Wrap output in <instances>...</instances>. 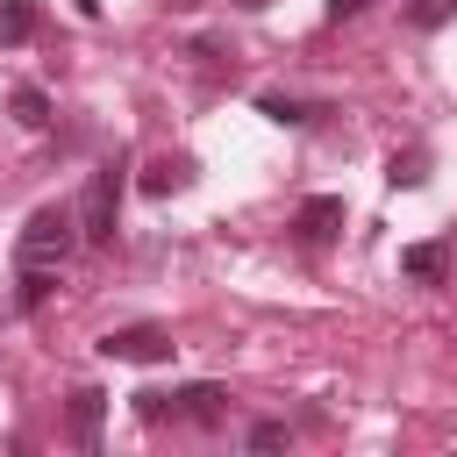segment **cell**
I'll return each instance as SVG.
<instances>
[{"mask_svg": "<svg viewBox=\"0 0 457 457\" xmlns=\"http://www.w3.org/2000/svg\"><path fill=\"white\" fill-rule=\"evenodd\" d=\"M71 250H79V214H71V207H36V214L21 221V264L57 271Z\"/></svg>", "mask_w": 457, "mask_h": 457, "instance_id": "1", "label": "cell"}, {"mask_svg": "<svg viewBox=\"0 0 457 457\" xmlns=\"http://www.w3.org/2000/svg\"><path fill=\"white\" fill-rule=\"evenodd\" d=\"M114 207H121V157H107L93 179H86V193H79V243H114Z\"/></svg>", "mask_w": 457, "mask_h": 457, "instance_id": "2", "label": "cell"}, {"mask_svg": "<svg viewBox=\"0 0 457 457\" xmlns=\"http://www.w3.org/2000/svg\"><path fill=\"white\" fill-rule=\"evenodd\" d=\"M143 421H221L228 393L221 386H186V393H136Z\"/></svg>", "mask_w": 457, "mask_h": 457, "instance_id": "3", "label": "cell"}, {"mask_svg": "<svg viewBox=\"0 0 457 457\" xmlns=\"http://www.w3.org/2000/svg\"><path fill=\"white\" fill-rule=\"evenodd\" d=\"M100 350H107L114 364H164V357H171V336H164V328H150V321H136V328L100 336Z\"/></svg>", "mask_w": 457, "mask_h": 457, "instance_id": "4", "label": "cell"}, {"mask_svg": "<svg viewBox=\"0 0 457 457\" xmlns=\"http://www.w3.org/2000/svg\"><path fill=\"white\" fill-rule=\"evenodd\" d=\"M293 228H300V243H328V236L343 228V200H336V193H314V200L300 207Z\"/></svg>", "mask_w": 457, "mask_h": 457, "instance_id": "5", "label": "cell"}, {"mask_svg": "<svg viewBox=\"0 0 457 457\" xmlns=\"http://www.w3.org/2000/svg\"><path fill=\"white\" fill-rule=\"evenodd\" d=\"M100 414H107V393L79 386V393H71V443H79V450H93V443H100Z\"/></svg>", "mask_w": 457, "mask_h": 457, "instance_id": "6", "label": "cell"}, {"mask_svg": "<svg viewBox=\"0 0 457 457\" xmlns=\"http://www.w3.org/2000/svg\"><path fill=\"white\" fill-rule=\"evenodd\" d=\"M186 179H193V164H186V157H150V171H143V193H150V200H164V193H179Z\"/></svg>", "mask_w": 457, "mask_h": 457, "instance_id": "7", "label": "cell"}, {"mask_svg": "<svg viewBox=\"0 0 457 457\" xmlns=\"http://www.w3.org/2000/svg\"><path fill=\"white\" fill-rule=\"evenodd\" d=\"M7 107H14V121H21V129H50V93H43V86H14V100H7Z\"/></svg>", "mask_w": 457, "mask_h": 457, "instance_id": "8", "label": "cell"}, {"mask_svg": "<svg viewBox=\"0 0 457 457\" xmlns=\"http://www.w3.org/2000/svg\"><path fill=\"white\" fill-rule=\"evenodd\" d=\"M36 36V7L29 0H0V43H29Z\"/></svg>", "mask_w": 457, "mask_h": 457, "instance_id": "9", "label": "cell"}, {"mask_svg": "<svg viewBox=\"0 0 457 457\" xmlns=\"http://www.w3.org/2000/svg\"><path fill=\"white\" fill-rule=\"evenodd\" d=\"M400 264H407V278H443V264H450V257H443V243H414Z\"/></svg>", "mask_w": 457, "mask_h": 457, "instance_id": "10", "label": "cell"}, {"mask_svg": "<svg viewBox=\"0 0 457 457\" xmlns=\"http://www.w3.org/2000/svg\"><path fill=\"white\" fill-rule=\"evenodd\" d=\"M50 286H57V278H50L43 264H21V293H14V307H43V300H50Z\"/></svg>", "mask_w": 457, "mask_h": 457, "instance_id": "11", "label": "cell"}, {"mask_svg": "<svg viewBox=\"0 0 457 457\" xmlns=\"http://www.w3.org/2000/svg\"><path fill=\"white\" fill-rule=\"evenodd\" d=\"M457 14V0H407V29H443Z\"/></svg>", "mask_w": 457, "mask_h": 457, "instance_id": "12", "label": "cell"}, {"mask_svg": "<svg viewBox=\"0 0 457 457\" xmlns=\"http://www.w3.org/2000/svg\"><path fill=\"white\" fill-rule=\"evenodd\" d=\"M257 107H264L271 121H307V107H300V100H286V93H264Z\"/></svg>", "mask_w": 457, "mask_h": 457, "instance_id": "13", "label": "cell"}, {"mask_svg": "<svg viewBox=\"0 0 457 457\" xmlns=\"http://www.w3.org/2000/svg\"><path fill=\"white\" fill-rule=\"evenodd\" d=\"M278 443H286V421H257L250 428V450H278Z\"/></svg>", "mask_w": 457, "mask_h": 457, "instance_id": "14", "label": "cell"}, {"mask_svg": "<svg viewBox=\"0 0 457 457\" xmlns=\"http://www.w3.org/2000/svg\"><path fill=\"white\" fill-rule=\"evenodd\" d=\"M371 0H328V21H343V14H364Z\"/></svg>", "mask_w": 457, "mask_h": 457, "instance_id": "15", "label": "cell"}, {"mask_svg": "<svg viewBox=\"0 0 457 457\" xmlns=\"http://www.w3.org/2000/svg\"><path fill=\"white\" fill-rule=\"evenodd\" d=\"M79 14H100V0H79Z\"/></svg>", "mask_w": 457, "mask_h": 457, "instance_id": "16", "label": "cell"}]
</instances>
